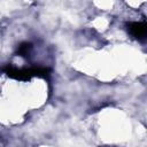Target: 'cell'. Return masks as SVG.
Segmentation results:
<instances>
[{"label":"cell","mask_w":147,"mask_h":147,"mask_svg":"<svg viewBox=\"0 0 147 147\" xmlns=\"http://www.w3.org/2000/svg\"><path fill=\"white\" fill-rule=\"evenodd\" d=\"M127 30L137 39H144L147 34V26L144 22H132L127 25Z\"/></svg>","instance_id":"cell-1"},{"label":"cell","mask_w":147,"mask_h":147,"mask_svg":"<svg viewBox=\"0 0 147 147\" xmlns=\"http://www.w3.org/2000/svg\"><path fill=\"white\" fill-rule=\"evenodd\" d=\"M31 48H32L31 44H29V42H23V44H21V45L18 46L17 54H18V55H21V56H25V55L30 52V49H31Z\"/></svg>","instance_id":"cell-2"}]
</instances>
